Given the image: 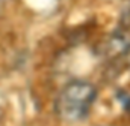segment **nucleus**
Wrapping results in <instances>:
<instances>
[{
    "mask_svg": "<svg viewBox=\"0 0 130 126\" xmlns=\"http://www.w3.org/2000/svg\"><path fill=\"white\" fill-rule=\"evenodd\" d=\"M97 99V89L89 81L74 80L67 83L55 99V113L67 123L86 119Z\"/></svg>",
    "mask_w": 130,
    "mask_h": 126,
    "instance_id": "1",
    "label": "nucleus"
},
{
    "mask_svg": "<svg viewBox=\"0 0 130 126\" xmlns=\"http://www.w3.org/2000/svg\"><path fill=\"white\" fill-rule=\"evenodd\" d=\"M118 32H121L126 38H129V39H130V8L124 12V14H123V17H121Z\"/></svg>",
    "mask_w": 130,
    "mask_h": 126,
    "instance_id": "2",
    "label": "nucleus"
},
{
    "mask_svg": "<svg viewBox=\"0 0 130 126\" xmlns=\"http://www.w3.org/2000/svg\"><path fill=\"white\" fill-rule=\"evenodd\" d=\"M124 108H126V111L130 113V98H126L124 99Z\"/></svg>",
    "mask_w": 130,
    "mask_h": 126,
    "instance_id": "3",
    "label": "nucleus"
}]
</instances>
